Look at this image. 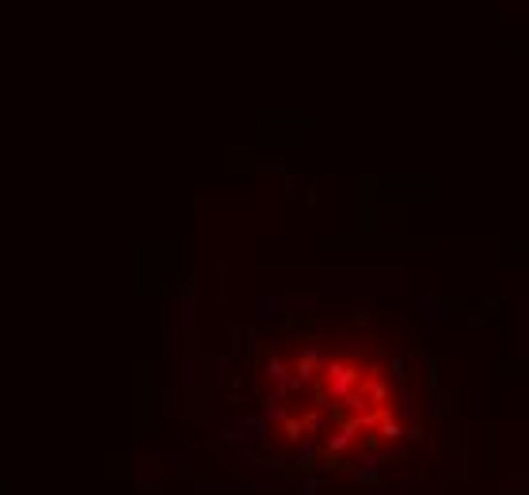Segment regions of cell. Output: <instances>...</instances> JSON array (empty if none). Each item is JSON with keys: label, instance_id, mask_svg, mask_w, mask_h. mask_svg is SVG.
<instances>
[{"label": "cell", "instance_id": "cell-1", "mask_svg": "<svg viewBox=\"0 0 529 495\" xmlns=\"http://www.w3.org/2000/svg\"><path fill=\"white\" fill-rule=\"evenodd\" d=\"M256 457L313 484H381L423 465L434 415L392 339L362 321H316L259 343Z\"/></svg>", "mask_w": 529, "mask_h": 495}]
</instances>
